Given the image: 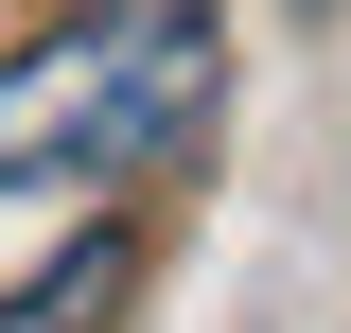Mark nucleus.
<instances>
[{"label": "nucleus", "mask_w": 351, "mask_h": 333, "mask_svg": "<svg viewBox=\"0 0 351 333\" xmlns=\"http://www.w3.org/2000/svg\"><path fill=\"white\" fill-rule=\"evenodd\" d=\"M211 0H88L71 36H36L0 71V175H88V193H123L158 175L176 140L211 123Z\"/></svg>", "instance_id": "obj_1"}, {"label": "nucleus", "mask_w": 351, "mask_h": 333, "mask_svg": "<svg viewBox=\"0 0 351 333\" xmlns=\"http://www.w3.org/2000/svg\"><path fill=\"white\" fill-rule=\"evenodd\" d=\"M88 298H106V246H88V263H53V281H36V316H0V333H88Z\"/></svg>", "instance_id": "obj_2"}]
</instances>
